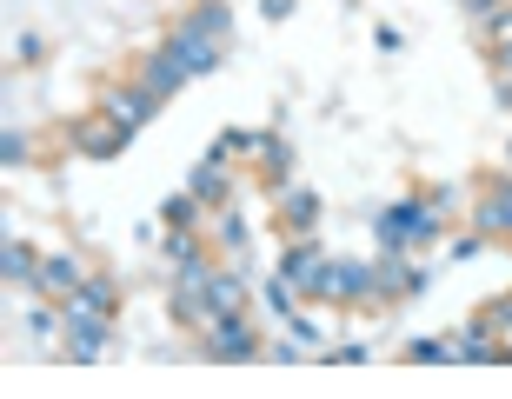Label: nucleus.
<instances>
[{"label": "nucleus", "mask_w": 512, "mask_h": 399, "mask_svg": "<svg viewBox=\"0 0 512 399\" xmlns=\"http://www.w3.org/2000/svg\"><path fill=\"white\" fill-rule=\"evenodd\" d=\"M439 233V193H426V200H406V207H386L380 213V240L386 247H426Z\"/></svg>", "instance_id": "1"}, {"label": "nucleus", "mask_w": 512, "mask_h": 399, "mask_svg": "<svg viewBox=\"0 0 512 399\" xmlns=\"http://www.w3.org/2000/svg\"><path fill=\"white\" fill-rule=\"evenodd\" d=\"M366 280H373V266H360V260H326L320 280L306 286V293H313V300H360Z\"/></svg>", "instance_id": "2"}, {"label": "nucleus", "mask_w": 512, "mask_h": 399, "mask_svg": "<svg viewBox=\"0 0 512 399\" xmlns=\"http://www.w3.org/2000/svg\"><path fill=\"white\" fill-rule=\"evenodd\" d=\"M74 147L94 153V160H114V153L127 147V127H120L114 114H87V120H74Z\"/></svg>", "instance_id": "3"}, {"label": "nucleus", "mask_w": 512, "mask_h": 399, "mask_svg": "<svg viewBox=\"0 0 512 399\" xmlns=\"http://www.w3.org/2000/svg\"><path fill=\"white\" fill-rule=\"evenodd\" d=\"M213 360H253L260 346H253V333H247V320L240 313H213V346H207Z\"/></svg>", "instance_id": "4"}, {"label": "nucleus", "mask_w": 512, "mask_h": 399, "mask_svg": "<svg viewBox=\"0 0 512 399\" xmlns=\"http://www.w3.org/2000/svg\"><path fill=\"white\" fill-rule=\"evenodd\" d=\"M180 74H187V60H180V47L167 40V47H160V54L147 60V74H140V87H147L153 100H167L173 87H180Z\"/></svg>", "instance_id": "5"}, {"label": "nucleus", "mask_w": 512, "mask_h": 399, "mask_svg": "<svg viewBox=\"0 0 512 399\" xmlns=\"http://www.w3.org/2000/svg\"><path fill=\"white\" fill-rule=\"evenodd\" d=\"M173 47H180V60H187V74H207L213 60H220V34H207V27H180V34H173Z\"/></svg>", "instance_id": "6"}, {"label": "nucleus", "mask_w": 512, "mask_h": 399, "mask_svg": "<svg viewBox=\"0 0 512 399\" xmlns=\"http://www.w3.org/2000/svg\"><path fill=\"white\" fill-rule=\"evenodd\" d=\"M473 227L486 233V240H512V187H493L486 200H479Z\"/></svg>", "instance_id": "7"}, {"label": "nucleus", "mask_w": 512, "mask_h": 399, "mask_svg": "<svg viewBox=\"0 0 512 399\" xmlns=\"http://www.w3.org/2000/svg\"><path fill=\"white\" fill-rule=\"evenodd\" d=\"M47 293H60V300H74L80 286H87V273H80V260H67V253H54V260H40V280Z\"/></svg>", "instance_id": "8"}, {"label": "nucleus", "mask_w": 512, "mask_h": 399, "mask_svg": "<svg viewBox=\"0 0 512 399\" xmlns=\"http://www.w3.org/2000/svg\"><path fill=\"white\" fill-rule=\"evenodd\" d=\"M153 107H160V100H153L147 87H133V94H127V87H120V94H107V114H114V120H120V127H127V133L140 127V120H147Z\"/></svg>", "instance_id": "9"}, {"label": "nucleus", "mask_w": 512, "mask_h": 399, "mask_svg": "<svg viewBox=\"0 0 512 399\" xmlns=\"http://www.w3.org/2000/svg\"><path fill=\"white\" fill-rule=\"evenodd\" d=\"M240 306H247V280L213 273V280H207V313H240Z\"/></svg>", "instance_id": "10"}, {"label": "nucleus", "mask_w": 512, "mask_h": 399, "mask_svg": "<svg viewBox=\"0 0 512 399\" xmlns=\"http://www.w3.org/2000/svg\"><path fill=\"white\" fill-rule=\"evenodd\" d=\"M280 213L293 220V233H306L313 220H320V200H313L306 187H280Z\"/></svg>", "instance_id": "11"}, {"label": "nucleus", "mask_w": 512, "mask_h": 399, "mask_svg": "<svg viewBox=\"0 0 512 399\" xmlns=\"http://www.w3.org/2000/svg\"><path fill=\"white\" fill-rule=\"evenodd\" d=\"M320 266H326V253L313 247V240H306V247H293V253H286V266H280V273H286V280H300V286H313V280H320Z\"/></svg>", "instance_id": "12"}, {"label": "nucleus", "mask_w": 512, "mask_h": 399, "mask_svg": "<svg viewBox=\"0 0 512 399\" xmlns=\"http://www.w3.org/2000/svg\"><path fill=\"white\" fill-rule=\"evenodd\" d=\"M193 193H200V200H227V167H220V160H200V167H193Z\"/></svg>", "instance_id": "13"}, {"label": "nucleus", "mask_w": 512, "mask_h": 399, "mask_svg": "<svg viewBox=\"0 0 512 399\" xmlns=\"http://www.w3.org/2000/svg\"><path fill=\"white\" fill-rule=\"evenodd\" d=\"M7 280H14V286H34L40 280V260L27 247H7Z\"/></svg>", "instance_id": "14"}, {"label": "nucleus", "mask_w": 512, "mask_h": 399, "mask_svg": "<svg viewBox=\"0 0 512 399\" xmlns=\"http://www.w3.org/2000/svg\"><path fill=\"white\" fill-rule=\"evenodd\" d=\"M213 240H220V247H227V253H240V247H247V227H240V213H220V220H213Z\"/></svg>", "instance_id": "15"}, {"label": "nucleus", "mask_w": 512, "mask_h": 399, "mask_svg": "<svg viewBox=\"0 0 512 399\" xmlns=\"http://www.w3.org/2000/svg\"><path fill=\"white\" fill-rule=\"evenodd\" d=\"M200 220V193H173L167 200V227H193Z\"/></svg>", "instance_id": "16"}, {"label": "nucleus", "mask_w": 512, "mask_h": 399, "mask_svg": "<svg viewBox=\"0 0 512 399\" xmlns=\"http://www.w3.org/2000/svg\"><path fill=\"white\" fill-rule=\"evenodd\" d=\"M227 7H220V0H207V7H200V14H193V27H207V34H227Z\"/></svg>", "instance_id": "17"}, {"label": "nucleus", "mask_w": 512, "mask_h": 399, "mask_svg": "<svg viewBox=\"0 0 512 399\" xmlns=\"http://www.w3.org/2000/svg\"><path fill=\"white\" fill-rule=\"evenodd\" d=\"M499 100H512V34H499Z\"/></svg>", "instance_id": "18"}, {"label": "nucleus", "mask_w": 512, "mask_h": 399, "mask_svg": "<svg viewBox=\"0 0 512 399\" xmlns=\"http://www.w3.org/2000/svg\"><path fill=\"white\" fill-rule=\"evenodd\" d=\"M493 320H499V326H512V300H499V306H493Z\"/></svg>", "instance_id": "19"}, {"label": "nucleus", "mask_w": 512, "mask_h": 399, "mask_svg": "<svg viewBox=\"0 0 512 399\" xmlns=\"http://www.w3.org/2000/svg\"><path fill=\"white\" fill-rule=\"evenodd\" d=\"M466 7H473V14H479V7H499V0H466Z\"/></svg>", "instance_id": "20"}]
</instances>
